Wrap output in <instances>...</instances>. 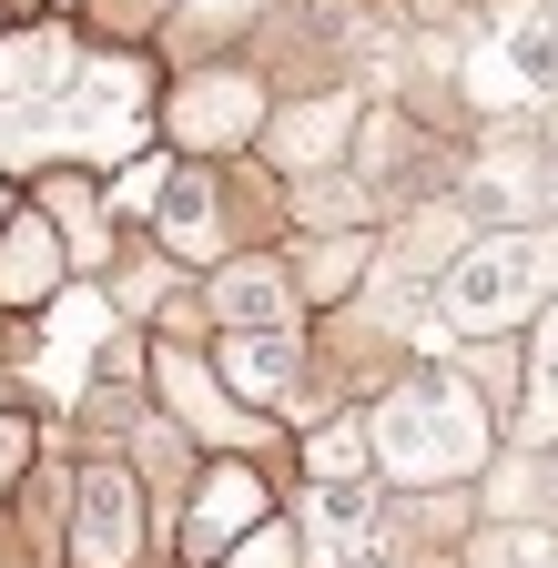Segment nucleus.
<instances>
[{
  "label": "nucleus",
  "instance_id": "f257e3e1",
  "mask_svg": "<svg viewBox=\"0 0 558 568\" xmlns=\"http://www.w3.org/2000/svg\"><path fill=\"white\" fill-rule=\"evenodd\" d=\"M366 416V457H376V487H406V497H467L487 467L508 457L498 437V406H487L457 366H406Z\"/></svg>",
  "mask_w": 558,
  "mask_h": 568
},
{
  "label": "nucleus",
  "instance_id": "f03ea898",
  "mask_svg": "<svg viewBox=\"0 0 558 568\" xmlns=\"http://www.w3.org/2000/svg\"><path fill=\"white\" fill-rule=\"evenodd\" d=\"M427 305L457 335H518L558 305V224H498V234H467L437 274H427Z\"/></svg>",
  "mask_w": 558,
  "mask_h": 568
},
{
  "label": "nucleus",
  "instance_id": "7ed1b4c3",
  "mask_svg": "<svg viewBox=\"0 0 558 568\" xmlns=\"http://www.w3.org/2000/svg\"><path fill=\"white\" fill-rule=\"evenodd\" d=\"M61 558H72V568H143V558H153V497H143V477H132V467H112V457L72 467Z\"/></svg>",
  "mask_w": 558,
  "mask_h": 568
},
{
  "label": "nucleus",
  "instance_id": "20e7f679",
  "mask_svg": "<svg viewBox=\"0 0 558 568\" xmlns=\"http://www.w3.org/2000/svg\"><path fill=\"white\" fill-rule=\"evenodd\" d=\"M153 122H163V142L173 153H193V163H234L244 142L264 132V82L254 71H193V82H173L163 102H153Z\"/></svg>",
  "mask_w": 558,
  "mask_h": 568
},
{
  "label": "nucleus",
  "instance_id": "39448f33",
  "mask_svg": "<svg viewBox=\"0 0 558 568\" xmlns=\"http://www.w3.org/2000/svg\"><path fill=\"white\" fill-rule=\"evenodd\" d=\"M264 518H274V477H264L254 457H203V477L183 487L173 558H183V568H214V558H224V548H244Z\"/></svg>",
  "mask_w": 558,
  "mask_h": 568
},
{
  "label": "nucleus",
  "instance_id": "423d86ee",
  "mask_svg": "<svg viewBox=\"0 0 558 568\" xmlns=\"http://www.w3.org/2000/svg\"><path fill=\"white\" fill-rule=\"evenodd\" d=\"M143 376H153V396H163V416H173V437H193L203 457H254V447L274 437L264 416H244V406L224 396V376L203 366L193 345H153Z\"/></svg>",
  "mask_w": 558,
  "mask_h": 568
},
{
  "label": "nucleus",
  "instance_id": "0eeeda50",
  "mask_svg": "<svg viewBox=\"0 0 558 568\" xmlns=\"http://www.w3.org/2000/svg\"><path fill=\"white\" fill-rule=\"evenodd\" d=\"M203 315H214L224 335H295L305 325V295H295V264L285 254H234L203 274Z\"/></svg>",
  "mask_w": 558,
  "mask_h": 568
},
{
  "label": "nucleus",
  "instance_id": "6e6552de",
  "mask_svg": "<svg viewBox=\"0 0 558 568\" xmlns=\"http://www.w3.org/2000/svg\"><path fill=\"white\" fill-rule=\"evenodd\" d=\"M396 518H376V487H305V528L295 558L305 568H386Z\"/></svg>",
  "mask_w": 558,
  "mask_h": 568
},
{
  "label": "nucleus",
  "instance_id": "1a4fd4ad",
  "mask_svg": "<svg viewBox=\"0 0 558 568\" xmlns=\"http://www.w3.org/2000/svg\"><path fill=\"white\" fill-rule=\"evenodd\" d=\"M61 295H72V244H61V224L31 203L0 224V305L11 315H51Z\"/></svg>",
  "mask_w": 558,
  "mask_h": 568
},
{
  "label": "nucleus",
  "instance_id": "9d476101",
  "mask_svg": "<svg viewBox=\"0 0 558 568\" xmlns=\"http://www.w3.org/2000/svg\"><path fill=\"white\" fill-rule=\"evenodd\" d=\"M214 376H224V396L244 406V416H295V376H305V325L295 335H224V355H214Z\"/></svg>",
  "mask_w": 558,
  "mask_h": 568
},
{
  "label": "nucleus",
  "instance_id": "9b49d317",
  "mask_svg": "<svg viewBox=\"0 0 558 568\" xmlns=\"http://www.w3.org/2000/svg\"><path fill=\"white\" fill-rule=\"evenodd\" d=\"M356 122H366V112L335 92V102H295V112H264V132H254V142H264V153L285 163V173H335L345 153H356Z\"/></svg>",
  "mask_w": 558,
  "mask_h": 568
},
{
  "label": "nucleus",
  "instance_id": "f8f14e48",
  "mask_svg": "<svg viewBox=\"0 0 558 568\" xmlns=\"http://www.w3.org/2000/svg\"><path fill=\"white\" fill-rule=\"evenodd\" d=\"M153 224H163V254H173V264H214V244H224V183L173 163V193H163Z\"/></svg>",
  "mask_w": 558,
  "mask_h": 568
},
{
  "label": "nucleus",
  "instance_id": "ddd939ff",
  "mask_svg": "<svg viewBox=\"0 0 558 568\" xmlns=\"http://www.w3.org/2000/svg\"><path fill=\"white\" fill-rule=\"evenodd\" d=\"M518 457H538V447H558V305L538 315V335H528V376H518V437H508Z\"/></svg>",
  "mask_w": 558,
  "mask_h": 568
},
{
  "label": "nucleus",
  "instance_id": "4468645a",
  "mask_svg": "<svg viewBox=\"0 0 558 568\" xmlns=\"http://www.w3.org/2000/svg\"><path fill=\"white\" fill-rule=\"evenodd\" d=\"M305 487H376V457H366V416L345 406L305 437Z\"/></svg>",
  "mask_w": 558,
  "mask_h": 568
},
{
  "label": "nucleus",
  "instance_id": "2eb2a0df",
  "mask_svg": "<svg viewBox=\"0 0 558 568\" xmlns=\"http://www.w3.org/2000/svg\"><path fill=\"white\" fill-rule=\"evenodd\" d=\"M356 264H376V234H335V244H305V274H295V295H305V305H345V295H356Z\"/></svg>",
  "mask_w": 558,
  "mask_h": 568
},
{
  "label": "nucleus",
  "instance_id": "dca6fc26",
  "mask_svg": "<svg viewBox=\"0 0 558 568\" xmlns=\"http://www.w3.org/2000/svg\"><path fill=\"white\" fill-rule=\"evenodd\" d=\"M498 51H508V71H518V82L558 92V11H518V21L498 31Z\"/></svg>",
  "mask_w": 558,
  "mask_h": 568
},
{
  "label": "nucleus",
  "instance_id": "f3484780",
  "mask_svg": "<svg viewBox=\"0 0 558 568\" xmlns=\"http://www.w3.org/2000/svg\"><path fill=\"white\" fill-rule=\"evenodd\" d=\"M163 193H173V153H143V163H122V173L102 183L112 224H153V213H163Z\"/></svg>",
  "mask_w": 558,
  "mask_h": 568
},
{
  "label": "nucleus",
  "instance_id": "a211bd4d",
  "mask_svg": "<svg viewBox=\"0 0 558 568\" xmlns=\"http://www.w3.org/2000/svg\"><path fill=\"white\" fill-rule=\"evenodd\" d=\"M41 213H51V224H72L61 244H102V213H92V183L82 173H51L41 183Z\"/></svg>",
  "mask_w": 558,
  "mask_h": 568
},
{
  "label": "nucleus",
  "instance_id": "6ab92c4d",
  "mask_svg": "<svg viewBox=\"0 0 558 568\" xmlns=\"http://www.w3.org/2000/svg\"><path fill=\"white\" fill-rule=\"evenodd\" d=\"M31 467H41V426H31L21 406H0V497H11Z\"/></svg>",
  "mask_w": 558,
  "mask_h": 568
},
{
  "label": "nucleus",
  "instance_id": "aec40b11",
  "mask_svg": "<svg viewBox=\"0 0 558 568\" xmlns=\"http://www.w3.org/2000/svg\"><path fill=\"white\" fill-rule=\"evenodd\" d=\"M214 568H305V558H295V528H285V518H264V528H254L244 548H224Z\"/></svg>",
  "mask_w": 558,
  "mask_h": 568
},
{
  "label": "nucleus",
  "instance_id": "412c9836",
  "mask_svg": "<svg viewBox=\"0 0 558 568\" xmlns=\"http://www.w3.org/2000/svg\"><path fill=\"white\" fill-rule=\"evenodd\" d=\"M538 508L558 518V447H538Z\"/></svg>",
  "mask_w": 558,
  "mask_h": 568
},
{
  "label": "nucleus",
  "instance_id": "4be33fe9",
  "mask_svg": "<svg viewBox=\"0 0 558 568\" xmlns=\"http://www.w3.org/2000/svg\"><path fill=\"white\" fill-rule=\"evenodd\" d=\"M11 213H21V203H11V183H0V224H11Z\"/></svg>",
  "mask_w": 558,
  "mask_h": 568
},
{
  "label": "nucleus",
  "instance_id": "5701e85b",
  "mask_svg": "<svg viewBox=\"0 0 558 568\" xmlns=\"http://www.w3.org/2000/svg\"><path fill=\"white\" fill-rule=\"evenodd\" d=\"M518 568H538V538H528V548H518Z\"/></svg>",
  "mask_w": 558,
  "mask_h": 568
},
{
  "label": "nucleus",
  "instance_id": "b1692460",
  "mask_svg": "<svg viewBox=\"0 0 558 568\" xmlns=\"http://www.w3.org/2000/svg\"><path fill=\"white\" fill-rule=\"evenodd\" d=\"M548 203H558V163H548Z\"/></svg>",
  "mask_w": 558,
  "mask_h": 568
},
{
  "label": "nucleus",
  "instance_id": "393cba45",
  "mask_svg": "<svg viewBox=\"0 0 558 568\" xmlns=\"http://www.w3.org/2000/svg\"><path fill=\"white\" fill-rule=\"evenodd\" d=\"M538 11H558V0H538Z\"/></svg>",
  "mask_w": 558,
  "mask_h": 568
}]
</instances>
